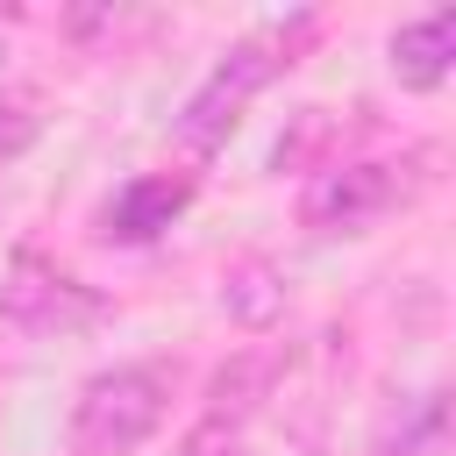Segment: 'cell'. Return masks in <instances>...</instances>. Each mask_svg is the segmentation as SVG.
<instances>
[{"label": "cell", "instance_id": "1", "mask_svg": "<svg viewBox=\"0 0 456 456\" xmlns=\"http://www.w3.org/2000/svg\"><path fill=\"white\" fill-rule=\"evenodd\" d=\"M314 21L306 14H292V28L278 21V28H264V36H242L214 71H207V86L185 100V114H178V142L192 150V157H214L228 135H235V121H242V107L292 64V43L306 36Z\"/></svg>", "mask_w": 456, "mask_h": 456}, {"label": "cell", "instance_id": "7", "mask_svg": "<svg viewBox=\"0 0 456 456\" xmlns=\"http://www.w3.org/2000/svg\"><path fill=\"white\" fill-rule=\"evenodd\" d=\"M221 306H228V321L249 328V335L278 328V321H285V271H278L271 256H235V264L221 271Z\"/></svg>", "mask_w": 456, "mask_h": 456}, {"label": "cell", "instance_id": "3", "mask_svg": "<svg viewBox=\"0 0 456 456\" xmlns=\"http://www.w3.org/2000/svg\"><path fill=\"white\" fill-rule=\"evenodd\" d=\"M93 321H100V292L93 285L64 278L36 249H14L7 285H0V328H14L28 342H50V335H71V328H93Z\"/></svg>", "mask_w": 456, "mask_h": 456}, {"label": "cell", "instance_id": "4", "mask_svg": "<svg viewBox=\"0 0 456 456\" xmlns=\"http://www.w3.org/2000/svg\"><path fill=\"white\" fill-rule=\"evenodd\" d=\"M392 200H399L392 164H321L299 192V221L314 235H363Z\"/></svg>", "mask_w": 456, "mask_h": 456}, {"label": "cell", "instance_id": "5", "mask_svg": "<svg viewBox=\"0 0 456 456\" xmlns=\"http://www.w3.org/2000/svg\"><path fill=\"white\" fill-rule=\"evenodd\" d=\"M192 207V178H171V171H150V178H128L107 207V235L114 242H150L164 235L178 214Z\"/></svg>", "mask_w": 456, "mask_h": 456}, {"label": "cell", "instance_id": "9", "mask_svg": "<svg viewBox=\"0 0 456 456\" xmlns=\"http://www.w3.org/2000/svg\"><path fill=\"white\" fill-rule=\"evenodd\" d=\"M442 428H449V399L442 392H420L413 399V428H399V456H435L442 449Z\"/></svg>", "mask_w": 456, "mask_h": 456}, {"label": "cell", "instance_id": "6", "mask_svg": "<svg viewBox=\"0 0 456 456\" xmlns=\"http://www.w3.org/2000/svg\"><path fill=\"white\" fill-rule=\"evenodd\" d=\"M456 64V7H435L406 28H392V78L406 93H435Z\"/></svg>", "mask_w": 456, "mask_h": 456}, {"label": "cell", "instance_id": "8", "mask_svg": "<svg viewBox=\"0 0 456 456\" xmlns=\"http://www.w3.org/2000/svg\"><path fill=\"white\" fill-rule=\"evenodd\" d=\"M271 378H278V356L271 349H242L235 363H221L214 385H207V435H221L242 413H256V399H271Z\"/></svg>", "mask_w": 456, "mask_h": 456}, {"label": "cell", "instance_id": "2", "mask_svg": "<svg viewBox=\"0 0 456 456\" xmlns=\"http://www.w3.org/2000/svg\"><path fill=\"white\" fill-rule=\"evenodd\" d=\"M171 413V370L164 363H114L78 385L71 399V449L78 456H128L150 442Z\"/></svg>", "mask_w": 456, "mask_h": 456}, {"label": "cell", "instance_id": "10", "mask_svg": "<svg viewBox=\"0 0 456 456\" xmlns=\"http://www.w3.org/2000/svg\"><path fill=\"white\" fill-rule=\"evenodd\" d=\"M28 142H36V114L28 107H0V164H14Z\"/></svg>", "mask_w": 456, "mask_h": 456}]
</instances>
